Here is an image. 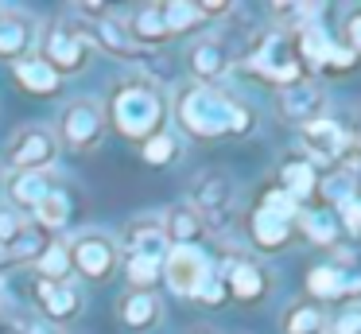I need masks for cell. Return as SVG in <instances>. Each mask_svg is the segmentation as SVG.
<instances>
[{
  "label": "cell",
  "mask_w": 361,
  "mask_h": 334,
  "mask_svg": "<svg viewBox=\"0 0 361 334\" xmlns=\"http://www.w3.org/2000/svg\"><path fill=\"white\" fill-rule=\"evenodd\" d=\"M226 284H221V276H218V272H210V280H206V284L202 287H198V295H195V299L198 303H210V307H218V303L221 299H226Z\"/></svg>",
  "instance_id": "cell-37"
},
{
  "label": "cell",
  "mask_w": 361,
  "mask_h": 334,
  "mask_svg": "<svg viewBox=\"0 0 361 334\" xmlns=\"http://www.w3.org/2000/svg\"><path fill=\"white\" fill-rule=\"evenodd\" d=\"M345 47L361 59V8H353L350 20H345Z\"/></svg>",
  "instance_id": "cell-40"
},
{
  "label": "cell",
  "mask_w": 361,
  "mask_h": 334,
  "mask_svg": "<svg viewBox=\"0 0 361 334\" xmlns=\"http://www.w3.org/2000/svg\"><path fill=\"white\" fill-rule=\"evenodd\" d=\"M303 140H307V152H314V160H342V155L353 148L350 132H345L338 121H326V117H322V121H314V124H307Z\"/></svg>",
  "instance_id": "cell-15"
},
{
  "label": "cell",
  "mask_w": 361,
  "mask_h": 334,
  "mask_svg": "<svg viewBox=\"0 0 361 334\" xmlns=\"http://www.w3.org/2000/svg\"><path fill=\"white\" fill-rule=\"evenodd\" d=\"M326 330V315L319 307H291L283 318V334H322Z\"/></svg>",
  "instance_id": "cell-30"
},
{
  "label": "cell",
  "mask_w": 361,
  "mask_h": 334,
  "mask_svg": "<svg viewBox=\"0 0 361 334\" xmlns=\"http://www.w3.org/2000/svg\"><path fill=\"white\" fill-rule=\"evenodd\" d=\"M319 191L326 194V202L334 206V214L345 206V202L357 198V186H353V179H350V175H342V171H338V175H330L326 183H319Z\"/></svg>",
  "instance_id": "cell-32"
},
{
  "label": "cell",
  "mask_w": 361,
  "mask_h": 334,
  "mask_svg": "<svg viewBox=\"0 0 361 334\" xmlns=\"http://www.w3.org/2000/svg\"><path fill=\"white\" fill-rule=\"evenodd\" d=\"M117 241L105 237V233H86L71 245V264L82 272L86 280H109L113 268H117L121 253H117Z\"/></svg>",
  "instance_id": "cell-9"
},
{
  "label": "cell",
  "mask_w": 361,
  "mask_h": 334,
  "mask_svg": "<svg viewBox=\"0 0 361 334\" xmlns=\"http://www.w3.org/2000/svg\"><path fill=\"white\" fill-rule=\"evenodd\" d=\"M280 186L291 194L295 202H303V198H311L314 191H319V171H314V163L307 160H288L280 167Z\"/></svg>",
  "instance_id": "cell-22"
},
{
  "label": "cell",
  "mask_w": 361,
  "mask_h": 334,
  "mask_svg": "<svg viewBox=\"0 0 361 334\" xmlns=\"http://www.w3.org/2000/svg\"><path fill=\"white\" fill-rule=\"evenodd\" d=\"M280 117L299 124V129H307V124L326 117V93L314 82H307V78H299L291 85H280Z\"/></svg>",
  "instance_id": "cell-10"
},
{
  "label": "cell",
  "mask_w": 361,
  "mask_h": 334,
  "mask_svg": "<svg viewBox=\"0 0 361 334\" xmlns=\"http://www.w3.org/2000/svg\"><path fill=\"white\" fill-rule=\"evenodd\" d=\"M330 334H361V311H345L330 323Z\"/></svg>",
  "instance_id": "cell-41"
},
{
  "label": "cell",
  "mask_w": 361,
  "mask_h": 334,
  "mask_svg": "<svg viewBox=\"0 0 361 334\" xmlns=\"http://www.w3.org/2000/svg\"><path fill=\"white\" fill-rule=\"evenodd\" d=\"M51 191H55V179L47 171H16L8 179V194H12V206L16 210H35Z\"/></svg>",
  "instance_id": "cell-18"
},
{
  "label": "cell",
  "mask_w": 361,
  "mask_h": 334,
  "mask_svg": "<svg viewBox=\"0 0 361 334\" xmlns=\"http://www.w3.org/2000/svg\"><path fill=\"white\" fill-rule=\"evenodd\" d=\"M179 155V140L171 132H156V136L144 140V160L148 163H171Z\"/></svg>",
  "instance_id": "cell-34"
},
{
  "label": "cell",
  "mask_w": 361,
  "mask_h": 334,
  "mask_svg": "<svg viewBox=\"0 0 361 334\" xmlns=\"http://www.w3.org/2000/svg\"><path fill=\"white\" fill-rule=\"evenodd\" d=\"M43 249H47V245H43L39 229H35V225H27V229L8 245V261H16V264H20V261H39Z\"/></svg>",
  "instance_id": "cell-33"
},
{
  "label": "cell",
  "mask_w": 361,
  "mask_h": 334,
  "mask_svg": "<svg viewBox=\"0 0 361 334\" xmlns=\"http://www.w3.org/2000/svg\"><path fill=\"white\" fill-rule=\"evenodd\" d=\"M35 299H39V315L47 323L82 311V292L74 287V280H35Z\"/></svg>",
  "instance_id": "cell-13"
},
{
  "label": "cell",
  "mask_w": 361,
  "mask_h": 334,
  "mask_svg": "<svg viewBox=\"0 0 361 334\" xmlns=\"http://www.w3.org/2000/svg\"><path fill=\"white\" fill-rule=\"evenodd\" d=\"M159 222H164V233H167V241H171V245H195V241L206 233L202 222H198V214L190 210V202L171 206L164 217H159Z\"/></svg>",
  "instance_id": "cell-21"
},
{
  "label": "cell",
  "mask_w": 361,
  "mask_h": 334,
  "mask_svg": "<svg viewBox=\"0 0 361 334\" xmlns=\"http://www.w3.org/2000/svg\"><path fill=\"white\" fill-rule=\"evenodd\" d=\"M32 217H35V229H63V225L71 222V194H66L63 186H55V191L32 210Z\"/></svg>",
  "instance_id": "cell-26"
},
{
  "label": "cell",
  "mask_w": 361,
  "mask_h": 334,
  "mask_svg": "<svg viewBox=\"0 0 361 334\" xmlns=\"http://www.w3.org/2000/svg\"><path fill=\"white\" fill-rule=\"evenodd\" d=\"M128 35H133L136 47H156V43H167L171 31H167V16H164V4H140L133 16H128Z\"/></svg>",
  "instance_id": "cell-17"
},
{
  "label": "cell",
  "mask_w": 361,
  "mask_h": 334,
  "mask_svg": "<svg viewBox=\"0 0 361 334\" xmlns=\"http://www.w3.org/2000/svg\"><path fill=\"white\" fill-rule=\"evenodd\" d=\"M249 70H257L260 78H268V82H276V85H291V82H299V78H303L299 62L291 59V43H288V35H283V31L268 35L264 43L249 54Z\"/></svg>",
  "instance_id": "cell-8"
},
{
  "label": "cell",
  "mask_w": 361,
  "mask_h": 334,
  "mask_svg": "<svg viewBox=\"0 0 361 334\" xmlns=\"http://www.w3.org/2000/svg\"><path fill=\"white\" fill-rule=\"evenodd\" d=\"M307 292L314 299H342V268L338 264H319V268L307 272Z\"/></svg>",
  "instance_id": "cell-28"
},
{
  "label": "cell",
  "mask_w": 361,
  "mask_h": 334,
  "mask_svg": "<svg viewBox=\"0 0 361 334\" xmlns=\"http://www.w3.org/2000/svg\"><path fill=\"white\" fill-rule=\"evenodd\" d=\"M35 47V28L24 16H4L0 20V54L8 59H27V51Z\"/></svg>",
  "instance_id": "cell-23"
},
{
  "label": "cell",
  "mask_w": 361,
  "mask_h": 334,
  "mask_svg": "<svg viewBox=\"0 0 361 334\" xmlns=\"http://www.w3.org/2000/svg\"><path fill=\"white\" fill-rule=\"evenodd\" d=\"M210 272H214V264L198 245H171L164 256V280L175 295H190L195 299L198 287L210 280Z\"/></svg>",
  "instance_id": "cell-6"
},
{
  "label": "cell",
  "mask_w": 361,
  "mask_h": 334,
  "mask_svg": "<svg viewBox=\"0 0 361 334\" xmlns=\"http://www.w3.org/2000/svg\"><path fill=\"white\" fill-rule=\"evenodd\" d=\"M125 276H128V284H133V292H152V287L164 280V261H159V256H128Z\"/></svg>",
  "instance_id": "cell-27"
},
{
  "label": "cell",
  "mask_w": 361,
  "mask_h": 334,
  "mask_svg": "<svg viewBox=\"0 0 361 334\" xmlns=\"http://www.w3.org/2000/svg\"><path fill=\"white\" fill-rule=\"evenodd\" d=\"M59 155V140L43 124H24L8 140V163L12 171H47Z\"/></svg>",
  "instance_id": "cell-7"
},
{
  "label": "cell",
  "mask_w": 361,
  "mask_h": 334,
  "mask_svg": "<svg viewBox=\"0 0 361 334\" xmlns=\"http://www.w3.org/2000/svg\"><path fill=\"white\" fill-rule=\"evenodd\" d=\"M90 35V43L94 47H105L109 54H117V59H128V62H144L148 54L140 51V47L133 43V35H128L125 20H117V16H105L102 23H82Z\"/></svg>",
  "instance_id": "cell-14"
},
{
  "label": "cell",
  "mask_w": 361,
  "mask_h": 334,
  "mask_svg": "<svg viewBox=\"0 0 361 334\" xmlns=\"http://www.w3.org/2000/svg\"><path fill=\"white\" fill-rule=\"evenodd\" d=\"M338 225H342L345 233H361V198L345 202V206L338 210Z\"/></svg>",
  "instance_id": "cell-39"
},
{
  "label": "cell",
  "mask_w": 361,
  "mask_h": 334,
  "mask_svg": "<svg viewBox=\"0 0 361 334\" xmlns=\"http://www.w3.org/2000/svg\"><path fill=\"white\" fill-rule=\"evenodd\" d=\"M0 186H4V171H0Z\"/></svg>",
  "instance_id": "cell-44"
},
{
  "label": "cell",
  "mask_w": 361,
  "mask_h": 334,
  "mask_svg": "<svg viewBox=\"0 0 361 334\" xmlns=\"http://www.w3.org/2000/svg\"><path fill=\"white\" fill-rule=\"evenodd\" d=\"M190 210L198 214L206 233H221L233 225V210H237V191L221 171H206L198 179L195 194H190Z\"/></svg>",
  "instance_id": "cell-4"
},
{
  "label": "cell",
  "mask_w": 361,
  "mask_h": 334,
  "mask_svg": "<svg viewBox=\"0 0 361 334\" xmlns=\"http://www.w3.org/2000/svg\"><path fill=\"white\" fill-rule=\"evenodd\" d=\"M291 229H295V222H283V217H276L264 206H257L249 217V233L260 249H283L291 241Z\"/></svg>",
  "instance_id": "cell-19"
},
{
  "label": "cell",
  "mask_w": 361,
  "mask_h": 334,
  "mask_svg": "<svg viewBox=\"0 0 361 334\" xmlns=\"http://www.w3.org/2000/svg\"><path fill=\"white\" fill-rule=\"evenodd\" d=\"M159 299L152 292H128L125 299H121V323L128 326V330H152V326L159 323Z\"/></svg>",
  "instance_id": "cell-20"
},
{
  "label": "cell",
  "mask_w": 361,
  "mask_h": 334,
  "mask_svg": "<svg viewBox=\"0 0 361 334\" xmlns=\"http://www.w3.org/2000/svg\"><path fill=\"white\" fill-rule=\"evenodd\" d=\"M190 334H214V330H206V326H198V330H190Z\"/></svg>",
  "instance_id": "cell-43"
},
{
  "label": "cell",
  "mask_w": 361,
  "mask_h": 334,
  "mask_svg": "<svg viewBox=\"0 0 361 334\" xmlns=\"http://www.w3.org/2000/svg\"><path fill=\"white\" fill-rule=\"evenodd\" d=\"M229 66H233V59H229V47L221 43V39H198V43L190 47V70L198 74L202 85H210L214 78H221Z\"/></svg>",
  "instance_id": "cell-16"
},
{
  "label": "cell",
  "mask_w": 361,
  "mask_h": 334,
  "mask_svg": "<svg viewBox=\"0 0 361 334\" xmlns=\"http://www.w3.org/2000/svg\"><path fill=\"white\" fill-rule=\"evenodd\" d=\"M175 121L183 124V132L198 140H214V136H241L252 129V113L226 90H214V85H183L171 101Z\"/></svg>",
  "instance_id": "cell-1"
},
{
  "label": "cell",
  "mask_w": 361,
  "mask_h": 334,
  "mask_svg": "<svg viewBox=\"0 0 361 334\" xmlns=\"http://www.w3.org/2000/svg\"><path fill=\"white\" fill-rule=\"evenodd\" d=\"M121 245H125L128 256H159V261H164L167 249H171V241H167L164 222H159V217H136V222L125 225Z\"/></svg>",
  "instance_id": "cell-12"
},
{
  "label": "cell",
  "mask_w": 361,
  "mask_h": 334,
  "mask_svg": "<svg viewBox=\"0 0 361 334\" xmlns=\"http://www.w3.org/2000/svg\"><path fill=\"white\" fill-rule=\"evenodd\" d=\"M94 54V43H90L86 28L82 23H51L39 39V59L55 70L59 78L63 74H74V70L86 66V59Z\"/></svg>",
  "instance_id": "cell-3"
},
{
  "label": "cell",
  "mask_w": 361,
  "mask_h": 334,
  "mask_svg": "<svg viewBox=\"0 0 361 334\" xmlns=\"http://www.w3.org/2000/svg\"><path fill=\"white\" fill-rule=\"evenodd\" d=\"M105 136V109L97 101H74L59 117V144L71 152H94Z\"/></svg>",
  "instance_id": "cell-5"
},
{
  "label": "cell",
  "mask_w": 361,
  "mask_h": 334,
  "mask_svg": "<svg viewBox=\"0 0 361 334\" xmlns=\"http://www.w3.org/2000/svg\"><path fill=\"white\" fill-rule=\"evenodd\" d=\"M164 113H167V101L159 93V85L148 82V78L121 82L109 97V121L128 140H148L156 132H164Z\"/></svg>",
  "instance_id": "cell-2"
},
{
  "label": "cell",
  "mask_w": 361,
  "mask_h": 334,
  "mask_svg": "<svg viewBox=\"0 0 361 334\" xmlns=\"http://www.w3.org/2000/svg\"><path fill=\"white\" fill-rule=\"evenodd\" d=\"M272 16H280L288 31H307L319 16V4H272Z\"/></svg>",
  "instance_id": "cell-31"
},
{
  "label": "cell",
  "mask_w": 361,
  "mask_h": 334,
  "mask_svg": "<svg viewBox=\"0 0 361 334\" xmlns=\"http://www.w3.org/2000/svg\"><path fill=\"white\" fill-rule=\"evenodd\" d=\"M218 276H221V284H226V292L241 303H252L268 292V276L260 272V264L245 261V256H229Z\"/></svg>",
  "instance_id": "cell-11"
},
{
  "label": "cell",
  "mask_w": 361,
  "mask_h": 334,
  "mask_svg": "<svg viewBox=\"0 0 361 334\" xmlns=\"http://www.w3.org/2000/svg\"><path fill=\"white\" fill-rule=\"evenodd\" d=\"M24 229H27V222H24V214H20L16 206H4V210H0V245H4V249H8Z\"/></svg>",
  "instance_id": "cell-36"
},
{
  "label": "cell",
  "mask_w": 361,
  "mask_h": 334,
  "mask_svg": "<svg viewBox=\"0 0 361 334\" xmlns=\"http://www.w3.org/2000/svg\"><path fill=\"white\" fill-rule=\"evenodd\" d=\"M295 225L307 233V241H314V245H334L338 229H342V225H338V214L330 206L326 210L303 206V210H299V217H295Z\"/></svg>",
  "instance_id": "cell-25"
},
{
  "label": "cell",
  "mask_w": 361,
  "mask_h": 334,
  "mask_svg": "<svg viewBox=\"0 0 361 334\" xmlns=\"http://www.w3.org/2000/svg\"><path fill=\"white\" fill-rule=\"evenodd\" d=\"M16 330L20 334H59V326L47 323L43 315H16Z\"/></svg>",
  "instance_id": "cell-38"
},
{
  "label": "cell",
  "mask_w": 361,
  "mask_h": 334,
  "mask_svg": "<svg viewBox=\"0 0 361 334\" xmlns=\"http://www.w3.org/2000/svg\"><path fill=\"white\" fill-rule=\"evenodd\" d=\"M4 264H8V249L0 245V268H4Z\"/></svg>",
  "instance_id": "cell-42"
},
{
  "label": "cell",
  "mask_w": 361,
  "mask_h": 334,
  "mask_svg": "<svg viewBox=\"0 0 361 334\" xmlns=\"http://www.w3.org/2000/svg\"><path fill=\"white\" fill-rule=\"evenodd\" d=\"M71 245H47L39 253V280H71Z\"/></svg>",
  "instance_id": "cell-29"
},
{
  "label": "cell",
  "mask_w": 361,
  "mask_h": 334,
  "mask_svg": "<svg viewBox=\"0 0 361 334\" xmlns=\"http://www.w3.org/2000/svg\"><path fill=\"white\" fill-rule=\"evenodd\" d=\"M260 206H264V210H272L276 217H283V222H295V217H299V210H303V202H295L288 191H283V186H272V191L264 194V202H260Z\"/></svg>",
  "instance_id": "cell-35"
},
{
  "label": "cell",
  "mask_w": 361,
  "mask_h": 334,
  "mask_svg": "<svg viewBox=\"0 0 361 334\" xmlns=\"http://www.w3.org/2000/svg\"><path fill=\"white\" fill-rule=\"evenodd\" d=\"M12 74L20 78V85L32 93H55L59 90V74L39 59V54H27V59H16L12 62Z\"/></svg>",
  "instance_id": "cell-24"
}]
</instances>
